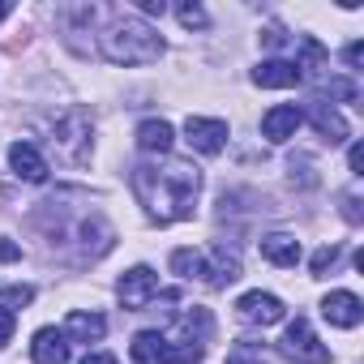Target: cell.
<instances>
[{
	"mask_svg": "<svg viewBox=\"0 0 364 364\" xmlns=\"http://www.w3.org/2000/svg\"><path fill=\"white\" fill-rule=\"evenodd\" d=\"M133 193L146 206L154 223H180L193 219L198 193H202V171L185 159H163V163H137L133 167Z\"/></svg>",
	"mask_w": 364,
	"mask_h": 364,
	"instance_id": "1",
	"label": "cell"
},
{
	"mask_svg": "<svg viewBox=\"0 0 364 364\" xmlns=\"http://www.w3.org/2000/svg\"><path fill=\"white\" fill-rule=\"evenodd\" d=\"M99 48L112 65H150L163 56V39L141 18H112V26L99 35Z\"/></svg>",
	"mask_w": 364,
	"mask_h": 364,
	"instance_id": "2",
	"label": "cell"
},
{
	"mask_svg": "<svg viewBox=\"0 0 364 364\" xmlns=\"http://www.w3.org/2000/svg\"><path fill=\"white\" fill-rule=\"evenodd\" d=\"M52 146H56V159L60 163H86V154H90V116L86 112H69L60 124H56V133H52Z\"/></svg>",
	"mask_w": 364,
	"mask_h": 364,
	"instance_id": "3",
	"label": "cell"
},
{
	"mask_svg": "<svg viewBox=\"0 0 364 364\" xmlns=\"http://www.w3.org/2000/svg\"><path fill=\"white\" fill-rule=\"evenodd\" d=\"M279 351H283V355H291V360H304V364H330V351L317 343V334H313V326H309L304 317H296V321L287 326V334H283Z\"/></svg>",
	"mask_w": 364,
	"mask_h": 364,
	"instance_id": "4",
	"label": "cell"
},
{
	"mask_svg": "<svg viewBox=\"0 0 364 364\" xmlns=\"http://www.w3.org/2000/svg\"><path fill=\"white\" fill-rule=\"evenodd\" d=\"M116 296L124 309H146L154 296H159V274L150 266H133L120 283H116Z\"/></svg>",
	"mask_w": 364,
	"mask_h": 364,
	"instance_id": "5",
	"label": "cell"
},
{
	"mask_svg": "<svg viewBox=\"0 0 364 364\" xmlns=\"http://www.w3.org/2000/svg\"><path fill=\"white\" fill-rule=\"evenodd\" d=\"M236 313H240L249 326H279V321L287 317L283 300L270 296V291H245V296L236 300Z\"/></svg>",
	"mask_w": 364,
	"mask_h": 364,
	"instance_id": "6",
	"label": "cell"
},
{
	"mask_svg": "<svg viewBox=\"0 0 364 364\" xmlns=\"http://www.w3.org/2000/svg\"><path fill=\"white\" fill-rule=\"evenodd\" d=\"M185 137L198 154H219L228 146V124L223 120H206V116H189L185 120Z\"/></svg>",
	"mask_w": 364,
	"mask_h": 364,
	"instance_id": "7",
	"label": "cell"
},
{
	"mask_svg": "<svg viewBox=\"0 0 364 364\" xmlns=\"http://www.w3.org/2000/svg\"><path fill=\"white\" fill-rule=\"evenodd\" d=\"M9 167H14L18 180H26V185H43V180H48V159L31 141H14L9 146Z\"/></svg>",
	"mask_w": 364,
	"mask_h": 364,
	"instance_id": "8",
	"label": "cell"
},
{
	"mask_svg": "<svg viewBox=\"0 0 364 364\" xmlns=\"http://www.w3.org/2000/svg\"><path fill=\"white\" fill-rule=\"evenodd\" d=\"M321 317H326L330 326H338V330H355L360 317H364L360 296H351V291H330V296L321 300Z\"/></svg>",
	"mask_w": 364,
	"mask_h": 364,
	"instance_id": "9",
	"label": "cell"
},
{
	"mask_svg": "<svg viewBox=\"0 0 364 364\" xmlns=\"http://www.w3.org/2000/svg\"><path fill=\"white\" fill-rule=\"evenodd\" d=\"M206 287H228L232 279H240V262L228 253V249H206L202 253V274H198Z\"/></svg>",
	"mask_w": 364,
	"mask_h": 364,
	"instance_id": "10",
	"label": "cell"
},
{
	"mask_svg": "<svg viewBox=\"0 0 364 364\" xmlns=\"http://www.w3.org/2000/svg\"><path fill=\"white\" fill-rule=\"evenodd\" d=\"M300 120H304V112H300V107L279 103V107H270V112L262 116V137H270V141H287V137H296Z\"/></svg>",
	"mask_w": 364,
	"mask_h": 364,
	"instance_id": "11",
	"label": "cell"
},
{
	"mask_svg": "<svg viewBox=\"0 0 364 364\" xmlns=\"http://www.w3.org/2000/svg\"><path fill=\"white\" fill-rule=\"evenodd\" d=\"M253 82H257L262 90H287V86L300 82V69H296L291 60H262V65L253 69Z\"/></svg>",
	"mask_w": 364,
	"mask_h": 364,
	"instance_id": "12",
	"label": "cell"
},
{
	"mask_svg": "<svg viewBox=\"0 0 364 364\" xmlns=\"http://www.w3.org/2000/svg\"><path fill=\"white\" fill-rule=\"evenodd\" d=\"M31 355H35V364H69V343H65L60 330L43 326L31 343Z\"/></svg>",
	"mask_w": 364,
	"mask_h": 364,
	"instance_id": "13",
	"label": "cell"
},
{
	"mask_svg": "<svg viewBox=\"0 0 364 364\" xmlns=\"http://www.w3.org/2000/svg\"><path fill=\"white\" fill-rule=\"evenodd\" d=\"M60 334H65V338H73V343H99V338L107 334V321H103L99 313H82V309H73Z\"/></svg>",
	"mask_w": 364,
	"mask_h": 364,
	"instance_id": "14",
	"label": "cell"
},
{
	"mask_svg": "<svg viewBox=\"0 0 364 364\" xmlns=\"http://www.w3.org/2000/svg\"><path fill=\"white\" fill-rule=\"evenodd\" d=\"M309 120H313V129H317L326 141H347V120H343L330 103L313 99V103H309Z\"/></svg>",
	"mask_w": 364,
	"mask_h": 364,
	"instance_id": "15",
	"label": "cell"
},
{
	"mask_svg": "<svg viewBox=\"0 0 364 364\" xmlns=\"http://www.w3.org/2000/svg\"><path fill=\"white\" fill-rule=\"evenodd\" d=\"M210 330H215V317L206 309H185V313H180V321H176V334L171 338H189V343H202L206 347Z\"/></svg>",
	"mask_w": 364,
	"mask_h": 364,
	"instance_id": "16",
	"label": "cell"
},
{
	"mask_svg": "<svg viewBox=\"0 0 364 364\" xmlns=\"http://www.w3.org/2000/svg\"><path fill=\"white\" fill-rule=\"evenodd\" d=\"M171 141H176V133H171L167 120H141V124H137V146H141L146 154H167Z\"/></svg>",
	"mask_w": 364,
	"mask_h": 364,
	"instance_id": "17",
	"label": "cell"
},
{
	"mask_svg": "<svg viewBox=\"0 0 364 364\" xmlns=\"http://www.w3.org/2000/svg\"><path fill=\"white\" fill-rule=\"evenodd\" d=\"M202 355H206L202 343H189V338H163L154 364H202Z\"/></svg>",
	"mask_w": 364,
	"mask_h": 364,
	"instance_id": "18",
	"label": "cell"
},
{
	"mask_svg": "<svg viewBox=\"0 0 364 364\" xmlns=\"http://www.w3.org/2000/svg\"><path fill=\"white\" fill-rule=\"evenodd\" d=\"M262 257H266V262H274V266H296V262H300V240H296V236L274 232V236H266V240H262Z\"/></svg>",
	"mask_w": 364,
	"mask_h": 364,
	"instance_id": "19",
	"label": "cell"
},
{
	"mask_svg": "<svg viewBox=\"0 0 364 364\" xmlns=\"http://www.w3.org/2000/svg\"><path fill=\"white\" fill-rule=\"evenodd\" d=\"M159 347H163V334H159V330H141V334L133 338V360H137V364H154V360H159Z\"/></svg>",
	"mask_w": 364,
	"mask_h": 364,
	"instance_id": "20",
	"label": "cell"
},
{
	"mask_svg": "<svg viewBox=\"0 0 364 364\" xmlns=\"http://www.w3.org/2000/svg\"><path fill=\"white\" fill-rule=\"evenodd\" d=\"M171 270L180 279H198L202 274V249H176L171 253Z\"/></svg>",
	"mask_w": 364,
	"mask_h": 364,
	"instance_id": "21",
	"label": "cell"
},
{
	"mask_svg": "<svg viewBox=\"0 0 364 364\" xmlns=\"http://www.w3.org/2000/svg\"><path fill=\"white\" fill-rule=\"evenodd\" d=\"M296 69H300V77L326 69V48H321L317 39H304V43H300V60H296Z\"/></svg>",
	"mask_w": 364,
	"mask_h": 364,
	"instance_id": "22",
	"label": "cell"
},
{
	"mask_svg": "<svg viewBox=\"0 0 364 364\" xmlns=\"http://www.w3.org/2000/svg\"><path fill=\"white\" fill-rule=\"evenodd\" d=\"M228 364H266V347L262 343H232Z\"/></svg>",
	"mask_w": 364,
	"mask_h": 364,
	"instance_id": "23",
	"label": "cell"
},
{
	"mask_svg": "<svg viewBox=\"0 0 364 364\" xmlns=\"http://www.w3.org/2000/svg\"><path fill=\"white\" fill-rule=\"evenodd\" d=\"M176 18H180V26H189V31H202L206 26V9L202 5H180Z\"/></svg>",
	"mask_w": 364,
	"mask_h": 364,
	"instance_id": "24",
	"label": "cell"
},
{
	"mask_svg": "<svg viewBox=\"0 0 364 364\" xmlns=\"http://www.w3.org/2000/svg\"><path fill=\"white\" fill-rule=\"evenodd\" d=\"M334 262H338V245H326V249H317V253H313V274H326Z\"/></svg>",
	"mask_w": 364,
	"mask_h": 364,
	"instance_id": "25",
	"label": "cell"
},
{
	"mask_svg": "<svg viewBox=\"0 0 364 364\" xmlns=\"http://www.w3.org/2000/svg\"><path fill=\"white\" fill-rule=\"evenodd\" d=\"M14 326H18V313H14L9 304H0V347L14 338Z\"/></svg>",
	"mask_w": 364,
	"mask_h": 364,
	"instance_id": "26",
	"label": "cell"
},
{
	"mask_svg": "<svg viewBox=\"0 0 364 364\" xmlns=\"http://www.w3.org/2000/svg\"><path fill=\"white\" fill-rule=\"evenodd\" d=\"M347 163H351V176H364V146H360V141L351 146V154H347Z\"/></svg>",
	"mask_w": 364,
	"mask_h": 364,
	"instance_id": "27",
	"label": "cell"
},
{
	"mask_svg": "<svg viewBox=\"0 0 364 364\" xmlns=\"http://www.w3.org/2000/svg\"><path fill=\"white\" fill-rule=\"evenodd\" d=\"M137 9H141V14H150V18H163V9H167V5H163V0H137Z\"/></svg>",
	"mask_w": 364,
	"mask_h": 364,
	"instance_id": "28",
	"label": "cell"
},
{
	"mask_svg": "<svg viewBox=\"0 0 364 364\" xmlns=\"http://www.w3.org/2000/svg\"><path fill=\"white\" fill-rule=\"evenodd\" d=\"M18 257H22V249L14 240H0V262H18Z\"/></svg>",
	"mask_w": 364,
	"mask_h": 364,
	"instance_id": "29",
	"label": "cell"
},
{
	"mask_svg": "<svg viewBox=\"0 0 364 364\" xmlns=\"http://www.w3.org/2000/svg\"><path fill=\"white\" fill-rule=\"evenodd\" d=\"M347 65H351V69L364 65V43H351V48H347Z\"/></svg>",
	"mask_w": 364,
	"mask_h": 364,
	"instance_id": "30",
	"label": "cell"
},
{
	"mask_svg": "<svg viewBox=\"0 0 364 364\" xmlns=\"http://www.w3.org/2000/svg\"><path fill=\"white\" fill-rule=\"evenodd\" d=\"M82 364H116V355H107V351H86Z\"/></svg>",
	"mask_w": 364,
	"mask_h": 364,
	"instance_id": "31",
	"label": "cell"
},
{
	"mask_svg": "<svg viewBox=\"0 0 364 364\" xmlns=\"http://www.w3.org/2000/svg\"><path fill=\"white\" fill-rule=\"evenodd\" d=\"M9 14H14V5H5V0H0V22H5Z\"/></svg>",
	"mask_w": 364,
	"mask_h": 364,
	"instance_id": "32",
	"label": "cell"
}]
</instances>
